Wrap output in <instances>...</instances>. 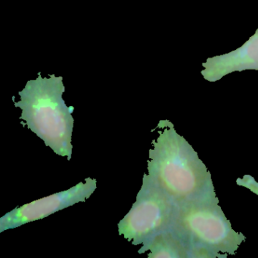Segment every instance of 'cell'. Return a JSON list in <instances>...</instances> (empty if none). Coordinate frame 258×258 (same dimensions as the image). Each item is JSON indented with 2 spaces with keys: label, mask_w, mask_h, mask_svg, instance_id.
Masks as SVG:
<instances>
[{
  "label": "cell",
  "mask_w": 258,
  "mask_h": 258,
  "mask_svg": "<svg viewBox=\"0 0 258 258\" xmlns=\"http://www.w3.org/2000/svg\"><path fill=\"white\" fill-rule=\"evenodd\" d=\"M28 81L19 92L21 100L15 106L22 109L21 120L57 155L72 159L75 107L68 106L62 98L66 88L62 77L49 75Z\"/></svg>",
  "instance_id": "6da1fadb"
},
{
  "label": "cell",
  "mask_w": 258,
  "mask_h": 258,
  "mask_svg": "<svg viewBox=\"0 0 258 258\" xmlns=\"http://www.w3.org/2000/svg\"><path fill=\"white\" fill-rule=\"evenodd\" d=\"M175 208L176 203L145 174L136 202L117 225L119 235L143 245L170 229Z\"/></svg>",
  "instance_id": "7a4b0ae2"
},
{
  "label": "cell",
  "mask_w": 258,
  "mask_h": 258,
  "mask_svg": "<svg viewBox=\"0 0 258 258\" xmlns=\"http://www.w3.org/2000/svg\"><path fill=\"white\" fill-rule=\"evenodd\" d=\"M186 143L174 130H164L149 150L148 176L177 205L193 188V173L188 171Z\"/></svg>",
  "instance_id": "3957f363"
},
{
  "label": "cell",
  "mask_w": 258,
  "mask_h": 258,
  "mask_svg": "<svg viewBox=\"0 0 258 258\" xmlns=\"http://www.w3.org/2000/svg\"><path fill=\"white\" fill-rule=\"evenodd\" d=\"M97 188V180L89 177L66 191L34 201L13 209L0 218V232L46 218L58 211L84 202Z\"/></svg>",
  "instance_id": "277c9868"
},
{
  "label": "cell",
  "mask_w": 258,
  "mask_h": 258,
  "mask_svg": "<svg viewBox=\"0 0 258 258\" xmlns=\"http://www.w3.org/2000/svg\"><path fill=\"white\" fill-rule=\"evenodd\" d=\"M203 78L215 82L235 72L258 71V29L241 47L223 55L208 58L202 63Z\"/></svg>",
  "instance_id": "5b68a950"
},
{
  "label": "cell",
  "mask_w": 258,
  "mask_h": 258,
  "mask_svg": "<svg viewBox=\"0 0 258 258\" xmlns=\"http://www.w3.org/2000/svg\"><path fill=\"white\" fill-rule=\"evenodd\" d=\"M146 251H149V258L176 257L180 256V245L176 234L168 229L143 244L138 250L139 253Z\"/></svg>",
  "instance_id": "8992f818"
}]
</instances>
